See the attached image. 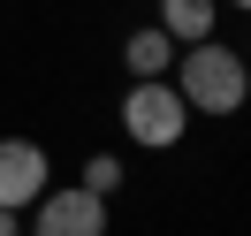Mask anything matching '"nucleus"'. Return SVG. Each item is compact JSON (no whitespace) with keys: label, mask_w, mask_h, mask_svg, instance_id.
<instances>
[{"label":"nucleus","mask_w":251,"mask_h":236,"mask_svg":"<svg viewBox=\"0 0 251 236\" xmlns=\"http://www.w3.org/2000/svg\"><path fill=\"white\" fill-rule=\"evenodd\" d=\"M175 99H183L190 114H236L251 99V69L236 46H221V38H198V46H175V69H168Z\"/></svg>","instance_id":"1"},{"label":"nucleus","mask_w":251,"mask_h":236,"mask_svg":"<svg viewBox=\"0 0 251 236\" xmlns=\"http://www.w3.org/2000/svg\"><path fill=\"white\" fill-rule=\"evenodd\" d=\"M183 130H190V107L175 99V84H168V77L129 84V92H122V137H129V145L168 153V145H183Z\"/></svg>","instance_id":"2"},{"label":"nucleus","mask_w":251,"mask_h":236,"mask_svg":"<svg viewBox=\"0 0 251 236\" xmlns=\"http://www.w3.org/2000/svg\"><path fill=\"white\" fill-rule=\"evenodd\" d=\"M23 236H107V198L84 190V183H46Z\"/></svg>","instance_id":"3"},{"label":"nucleus","mask_w":251,"mask_h":236,"mask_svg":"<svg viewBox=\"0 0 251 236\" xmlns=\"http://www.w3.org/2000/svg\"><path fill=\"white\" fill-rule=\"evenodd\" d=\"M46 183H53L46 145H31V137H0V206H8V213H31V206L46 198Z\"/></svg>","instance_id":"4"},{"label":"nucleus","mask_w":251,"mask_h":236,"mask_svg":"<svg viewBox=\"0 0 251 236\" xmlns=\"http://www.w3.org/2000/svg\"><path fill=\"white\" fill-rule=\"evenodd\" d=\"M122 69H129V84H152V77H168L175 69V38L160 31H129V46H122Z\"/></svg>","instance_id":"5"},{"label":"nucleus","mask_w":251,"mask_h":236,"mask_svg":"<svg viewBox=\"0 0 251 236\" xmlns=\"http://www.w3.org/2000/svg\"><path fill=\"white\" fill-rule=\"evenodd\" d=\"M213 23H221V0H160V31H168L175 46L213 38Z\"/></svg>","instance_id":"6"},{"label":"nucleus","mask_w":251,"mask_h":236,"mask_svg":"<svg viewBox=\"0 0 251 236\" xmlns=\"http://www.w3.org/2000/svg\"><path fill=\"white\" fill-rule=\"evenodd\" d=\"M84 190L114 198V190H122V153H92V160H84Z\"/></svg>","instance_id":"7"},{"label":"nucleus","mask_w":251,"mask_h":236,"mask_svg":"<svg viewBox=\"0 0 251 236\" xmlns=\"http://www.w3.org/2000/svg\"><path fill=\"white\" fill-rule=\"evenodd\" d=\"M0 236H23V213H8V206H0Z\"/></svg>","instance_id":"8"},{"label":"nucleus","mask_w":251,"mask_h":236,"mask_svg":"<svg viewBox=\"0 0 251 236\" xmlns=\"http://www.w3.org/2000/svg\"><path fill=\"white\" fill-rule=\"evenodd\" d=\"M221 8H244V0H221Z\"/></svg>","instance_id":"9"}]
</instances>
